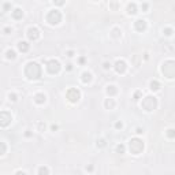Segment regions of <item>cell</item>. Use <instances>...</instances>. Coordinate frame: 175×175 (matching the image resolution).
Listing matches in <instances>:
<instances>
[{"mask_svg":"<svg viewBox=\"0 0 175 175\" xmlns=\"http://www.w3.org/2000/svg\"><path fill=\"white\" fill-rule=\"evenodd\" d=\"M15 175H26V172H25V171H17Z\"/></svg>","mask_w":175,"mask_h":175,"instance_id":"35","label":"cell"},{"mask_svg":"<svg viewBox=\"0 0 175 175\" xmlns=\"http://www.w3.org/2000/svg\"><path fill=\"white\" fill-rule=\"evenodd\" d=\"M49 174V168L45 166H41L38 168V175H48Z\"/></svg>","mask_w":175,"mask_h":175,"instance_id":"21","label":"cell"},{"mask_svg":"<svg viewBox=\"0 0 175 175\" xmlns=\"http://www.w3.org/2000/svg\"><path fill=\"white\" fill-rule=\"evenodd\" d=\"M22 17H23V11H22L21 8H15L14 11H13V18L14 19H21Z\"/></svg>","mask_w":175,"mask_h":175,"instance_id":"17","label":"cell"},{"mask_svg":"<svg viewBox=\"0 0 175 175\" xmlns=\"http://www.w3.org/2000/svg\"><path fill=\"white\" fill-rule=\"evenodd\" d=\"M141 107H142L145 111H148V112L153 111L155 108L157 107V98L155 97V96H147V97L142 100Z\"/></svg>","mask_w":175,"mask_h":175,"instance_id":"3","label":"cell"},{"mask_svg":"<svg viewBox=\"0 0 175 175\" xmlns=\"http://www.w3.org/2000/svg\"><path fill=\"white\" fill-rule=\"evenodd\" d=\"M111 33H112V37H115V38H118V37H120V36H122V30H120V29L119 28H114V29H112V32H111Z\"/></svg>","mask_w":175,"mask_h":175,"instance_id":"20","label":"cell"},{"mask_svg":"<svg viewBox=\"0 0 175 175\" xmlns=\"http://www.w3.org/2000/svg\"><path fill=\"white\" fill-rule=\"evenodd\" d=\"M103 67H104L105 70H108V69H110V67H111V64L108 63V62H105V63H104V64H103Z\"/></svg>","mask_w":175,"mask_h":175,"instance_id":"31","label":"cell"},{"mask_svg":"<svg viewBox=\"0 0 175 175\" xmlns=\"http://www.w3.org/2000/svg\"><path fill=\"white\" fill-rule=\"evenodd\" d=\"M86 170H88V171H92V170H93V167H92V166H89V167H86Z\"/></svg>","mask_w":175,"mask_h":175,"instance_id":"39","label":"cell"},{"mask_svg":"<svg viewBox=\"0 0 175 175\" xmlns=\"http://www.w3.org/2000/svg\"><path fill=\"white\" fill-rule=\"evenodd\" d=\"M79 63H81V64L85 63V57H79Z\"/></svg>","mask_w":175,"mask_h":175,"instance_id":"36","label":"cell"},{"mask_svg":"<svg viewBox=\"0 0 175 175\" xmlns=\"http://www.w3.org/2000/svg\"><path fill=\"white\" fill-rule=\"evenodd\" d=\"M134 29L137 32H145L147 30V21L145 19H137L134 22Z\"/></svg>","mask_w":175,"mask_h":175,"instance_id":"11","label":"cell"},{"mask_svg":"<svg viewBox=\"0 0 175 175\" xmlns=\"http://www.w3.org/2000/svg\"><path fill=\"white\" fill-rule=\"evenodd\" d=\"M125 149H126L125 145H122V144H120V145L116 147V152H118V153H125Z\"/></svg>","mask_w":175,"mask_h":175,"instance_id":"24","label":"cell"},{"mask_svg":"<svg viewBox=\"0 0 175 175\" xmlns=\"http://www.w3.org/2000/svg\"><path fill=\"white\" fill-rule=\"evenodd\" d=\"M47 22L49 25H57L59 22L62 21V14L59 10H51L48 14H47Z\"/></svg>","mask_w":175,"mask_h":175,"instance_id":"4","label":"cell"},{"mask_svg":"<svg viewBox=\"0 0 175 175\" xmlns=\"http://www.w3.org/2000/svg\"><path fill=\"white\" fill-rule=\"evenodd\" d=\"M149 86H151V90H153V92H156V90H159V89H160V84H159L157 81H151Z\"/></svg>","mask_w":175,"mask_h":175,"instance_id":"19","label":"cell"},{"mask_svg":"<svg viewBox=\"0 0 175 175\" xmlns=\"http://www.w3.org/2000/svg\"><path fill=\"white\" fill-rule=\"evenodd\" d=\"M140 97H141V92L137 90L135 93H134V100H140Z\"/></svg>","mask_w":175,"mask_h":175,"instance_id":"28","label":"cell"},{"mask_svg":"<svg viewBox=\"0 0 175 175\" xmlns=\"http://www.w3.org/2000/svg\"><path fill=\"white\" fill-rule=\"evenodd\" d=\"M29 48H30V45H29L26 41H19L18 42V49H19L21 52H28Z\"/></svg>","mask_w":175,"mask_h":175,"instance_id":"13","label":"cell"},{"mask_svg":"<svg viewBox=\"0 0 175 175\" xmlns=\"http://www.w3.org/2000/svg\"><path fill=\"white\" fill-rule=\"evenodd\" d=\"M25 75L28 79H38L41 77V66L36 62H29L25 67Z\"/></svg>","mask_w":175,"mask_h":175,"instance_id":"1","label":"cell"},{"mask_svg":"<svg viewBox=\"0 0 175 175\" xmlns=\"http://www.w3.org/2000/svg\"><path fill=\"white\" fill-rule=\"evenodd\" d=\"M28 38L29 40H32V41H36V40H38L40 38V30L37 28H29L28 29Z\"/></svg>","mask_w":175,"mask_h":175,"instance_id":"9","label":"cell"},{"mask_svg":"<svg viewBox=\"0 0 175 175\" xmlns=\"http://www.w3.org/2000/svg\"><path fill=\"white\" fill-rule=\"evenodd\" d=\"M66 69H67V71H71V70H73V64L69 63V64H67V67H66Z\"/></svg>","mask_w":175,"mask_h":175,"instance_id":"32","label":"cell"},{"mask_svg":"<svg viewBox=\"0 0 175 175\" xmlns=\"http://www.w3.org/2000/svg\"><path fill=\"white\" fill-rule=\"evenodd\" d=\"M4 33H6V34H10V33H11V29L6 28V29H4Z\"/></svg>","mask_w":175,"mask_h":175,"instance_id":"33","label":"cell"},{"mask_svg":"<svg viewBox=\"0 0 175 175\" xmlns=\"http://www.w3.org/2000/svg\"><path fill=\"white\" fill-rule=\"evenodd\" d=\"M8 98H10L11 101H17V100H18V96H17L15 93H8Z\"/></svg>","mask_w":175,"mask_h":175,"instance_id":"25","label":"cell"},{"mask_svg":"<svg viewBox=\"0 0 175 175\" xmlns=\"http://www.w3.org/2000/svg\"><path fill=\"white\" fill-rule=\"evenodd\" d=\"M137 13V6L134 4V3H131V4H129L127 6V14H130V15H134Z\"/></svg>","mask_w":175,"mask_h":175,"instance_id":"18","label":"cell"},{"mask_svg":"<svg viewBox=\"0 0 175 175\" xmlns=\"http://www.w3.org/2000/svg\"><path fill=\"white\" fill-rule=\"evenodd\" d=\"M129 149L133 155H140L144 151V142L140 138H131L129 141Z\"/></svg>","mask_w":175,"mask_h":175,"instance_id":"2","label":"cell"},{"mask_svg":"<svg viewBox=\"0 0 175 175\" xmlns=\"http://www.w3.org/2000/svg\"><path fill=\"white\" fill-rule=\"evenodd\" d=\"M104 105L107 110H114L115 108V100L114 98H107L104 101Z\"/></svg>","mask_w":175,"mask_h":175,"instance_id":"14","label":"cell"},{"mask_svg":"<svg viewBox=\"0 0 175 175\" xmlns=\"http://www.w3.org/2000/svg\"><path fill=\"white\" fill-rule=\"evenodd\" d=\"M82 82L84 84H88V82H90L92 81V74L89 73V71H85V73H82Z\"/></svg>","mask_w":175,"mask_h":175,"instance_id":"16","label":"cell"},{"mask_svg":"<svg viewBox=\"0 0 175 175\" xmlns=\"http://www.w3.org/2000/svg\"><path fill=\"white\" fill-rule=\"evenodd\" d=\"M115 127H116V129H122V127H123V123H122V122H116V123H115Z\"/></svg>","mask_w":175,"mask_h":175,"instance_id":"30","label":"cell"},{"mask_svg":"<svg viewBox=\"0 0 175 175\" xmlns=\"http://www.w3.org/2000/svg\"><path fill=\"white\" fill-rule=\"evenodd\" d=\"M161 71L163 74L167 78H174V71H175V66H174V60H167L163 63V67H161Z\"/></svg>","mask_w":175,"mask_h":175,"instance_id":"5","label":"cell"},{"mask_svg":"<svg viewBox=\"0 0 175 175\" xmlns=\"http://www.w3.org/2000/svg\"><path fill=\"white\" fill-rule=\"evenodd\" d=\"M116 93H118V89H116L115 85H108V86H107V94H108V96H114V94H116Z\"/></svg>","mask_w":175,"mask_h":175,"instance_id":"15","label":"cell"},{"mask_svg":"<svg viewBox=\"0 0 175 175\" xmlns=\"http://www.w3.org/2000/svg\"><path fill=\"white\" fill-rule=\"evenodd\" d=\"M167 135L170 137V138H174V129H170V130H168V133H167Z\"/></svg>","mask_w":175,"mask_h":175,"instance_id":"29","label":"cell"},{"mask_svg":"<svg viewBox=\"0 0 175 175\" xmlns=\"http://www.w3.org/2000/svg\"><path fill=\"white\" fill-rule=\"evenodd\" d=\"M164 34L168 36V37H170V36H172V29H171V28L164 29Z\"/></svg>","mask_w":175,"mask_h":175,"instance_id":"27","label":"cell"},{"mask_svg":"<svg viewBox=\"0 0 175 175\" xmlns=\"http://www.w3.org/2000/svg\"><path fill=\"white\" fill-rule=\"evenodd\" d=\"M135 133H137V134H141V133H144V131H142V129H137V131H135Z\"/></svg>","mask_w":175,"mask_h":175,"instance_id":"37","label":"cell"},{"mask_svg":"<svg viewBox=\"0 0 175 175\" xmlns=\"http://www.w3.org/2000/svg\"><path fill=\"white\" fill-rule=\"evenodd\" d=\"M51 129H52V130L55 131V130H57V126H56V125H52V127H51Z\"/></svg>","mask_w":175,"mask_h":175,"instance_id":"38","label":"cell"},{"mask_svg":"<svg viewBox=\"0 0 175 175\" xmlns=\"http://www.w3.org/2000/svg\"><path fill=\"white\" fill-rule=\"evenodd\" d=\"M126 69H127V66H126V62H125V60L119 59V60L115 62V70H116L118 74H123V73L126 71Z\"/></svg>","mask_w":175,"mask_h":175,"instance_id":"10","label":"cell"},{"mask_svg":"<svg viewBox=\"0 0 175 175\" xmlns=\"http://www.w3.org/2000/svg\"><path fill=\"white\" fill-rule=\"evenodd\" d=\"M45 100H47V96H45L44 93H37V94L34 96V101L37 103V104H44Z\"/></svg>","mask_w":175,"mask_h":175,"instance_id":"12","label":"cell"},{"mask_svg":"<svg viewBox=\"0 0 175 175\" xmlns=\"http://www.w3.org/2000/svg\"><path fill=\"white\" fill-rule=\"evenodd\" d=\"M66 97L71 103H77V101H79V98H81V92L78 90L77 88H70L67 90V93H66Z\"/></svg>","mask_w":175,"mask_h":175,"instance_id":"7","label":"cell"},{"mask_svg":"<svg viewBox=\"0 0 175 175\" xmlns=\"http://www.w3.org/2000/svg\"><path fill=\"white\" fill-rule=\"evenodd\" d=\"M6 151H7V145H6V142L0 141V156L6 153Z\"/></svg>","mask_w":175,"mask_h":175,"instance_id":"23","label":"cell"},{"mask_svg":"<svg viewBox=\"0 0 175 175\" xmlns=\"http://www.w3.org/2000/svg\"><path fill=\"white\" fill-rule=\"evenodd\" d=\"M60 63H59V60H56V59H51L47 62V71H48L49 74H57L59 71H60Z\"/></svg>","mask_w":175,"mask_h":175,"instance_id":"6","label":"cell"},{"mask_svg":"<svg viewBox=\"0 0 175 175\" xmlns=\"http://www.w3.org/2000/svg\"><path fill=\"white\" fill-rule=\"evenodd\" d=\"M107 144H105V140H103V138H100V140H97V147L100 148H104Z\"/></svg>","mask_w":175,"mask_h":175,"instance_id":"26","label":"cell"},{"mask_svg":"<svg viewBox=\"0 0 175 175\" xmlns=\"http://www.w3.org/2000/svg\"><path fill=\"white\" fill-rule=\"evenodd\" d=\"M11 120H13V116H11V114H10V112H7V111H0V127H7V126H10Z\"/></svg>","mask_w":175,"mask_h":175,"instance_id":"8","label":"cell"},{"mask_svg":"<svg viewBox=\"0 0 175 175\" xmlns=\"http://www.w3.org/2000/svg\"><path fill=\"white\" fill-rule=\"evenodd\" d=\"M6 57H7V59H15V57H17V53H15L14 49H8L7 52H6Z\"/></svg>","mask_w":175,"mask_h":175,"instance_id":"22","label":"cell"},{"mask_svg":"<svg viewBox=\"0 0 175 175\" xmlns=\"http://www.w3.org/2000/svg\"><path fill=\"white\" fill-rule=\"evenodd\" d=\"M67 56H69V57H73V56H74V52H73V51H69V52H67Z\"/></svg>","mask_w":175,"mask_h":175,"instance_id":"34","label":"cell"}]
</instances>
